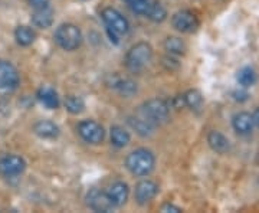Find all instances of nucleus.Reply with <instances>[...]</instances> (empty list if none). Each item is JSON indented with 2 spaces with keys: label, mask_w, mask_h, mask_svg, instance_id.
<instances>
[{
  "label": "nucleus",
  "mask_w": 259,
  "mask_h": 213,
  "mask_svg": "<svg viewBox=\"0 0 259 213\" xmlns=\"http://www.w3.org/2000/svg\"><path fill=\"white\" fill-rule=\"evenodd\" d=\"M125 166L131 175L137 177H146L154 170L156 157L147 148H137L127 156Z\"/></svg>",
  "instance_id": "nucleus-1"
},
{
  "label": "nucleus",
  "mask_w": 259,
  "mask_h": 213,
  "mask_svg": "<svg viewBox=\"0 0 259 213\" xmlns=\"http://www.w3.org/2000/svg\"><path fill=\"white\" fill-rule=\"evenodd\" d=\"M153 59V48L147 42H139L130 48L125 54V66L130 72L139 74Z\"/></svg>",
  "instance_id": "nucleus-2"
},
{
  "label": "nucleus",
  "mask_w": 259,
  "mask_h": 213,
  "mask_svg": "<svg viewBox=\"0 0 259 213\" xmlns=\"http://www.w3.org/2000/svg\"><path fill=\"white\" fill-rule=\"evenodd\" d=\"M101 18L107 26V32L111 37V42L118 44V36L121 35H127L130 30V23L127 19L121 15V12H118L114 8H105L101 12Z\"/></svg>",
  "instance_id": "nucleus-3"
},
{
  "label": "nucleus",
  "mask_w": 259,
  "mask_h": 213,
  "mask_svg": "<svg viewBox=\"0 0 259 213\" xmlns=\"http://www.w3.org/2000/svg\"><path fill=\"white\" fill-rule=\"evenodd\" d=\"M140 114L143 118H146L148 122H151L153 125H161L166 124L170 118V108L168 104L164 100L160 98H153L146 101L140 107Z\"/></svg>",
  "instance_id": "nucleus-4"
},
{
  "label": "nucleus",
  "mask_w": 259,
  "mask_h": 213,
  "mask_svg": "<svg viewBox=\"0 0 259 213\" xmlns=\"http://www.w3.org/2000/svg\"><path fill=\"white\" fill-rule=\"evenodd\" d=\"M54 39L64 51H75L82 44V33L74 23H62L56 28Z\"/></svg>",
  "instance_id": "nucleus-5"
},
{
  "label": "nucleus",
  "mask_w": 259,
  "mask_h": 213,
  "mask_svg": "<svg viewBox=\"0 0 259 213\" xmlns=\"http://www.w3.org/2000/svg\"><path fill=\"white\" fill-rule=\"evenodd\" d=\"M20 83L18 69L8 61L0 59V95H10Z\"/></svg>",
  "instance_id": "nucleus-6"
},
{
  "label": "nucleus",
  "mask_w": 259,
  "mask_h": 213,
  "mask_svg": "<svg viewBox=\"0 0 259 213\" xmlns=\"http://www.w3.org/2000/svg\"><path fill=\"white\" fill-rule=\"evenodd\" d=\"M78 134L81 136V139L93 146H98L101 144L104 139H105V130L100 122L94 120H82L78 127Z\"/></svg>",
  "instance_id": "nucleus-7"
},
{
  "label": "nucleus",
  "mask_w": 259,
  "mask_h": 213,
  "mask_svg": "<svg viewBox=\"0 0 259 213\" xmlns=\"http://www.w3.org/2000/svg\"><path fill=\"white\" fill-rule=\"evenodd\" d=\"M171 25L173 28L182 32V33H193L197 30L200 22L196 13L190 10H179L171 18Z\"/></svg>",
  "instance_id": "nucleus-8"
},
{
  "label": "nucleus",
  "mask_w": 259,
  "mask_h": 213,
  "mask_svg": "<svg viewBox=\"0 0 259 213\" xmlns=\"http://www.w3.org/2000/svg\"><path fill=\"white\" fill-rule=\"evenodd\" d=\"M26 168V161L20 156L8 154L0 158V175L3 177L20 176Z\"/></svg>",
  "instance_id": "nucleus-9"
},
{
  "label": "nucleus",
  "mask_w": 259,
  "mask_h": 213,
  "mask_svg": "<svg viewBox=\"0 0 259 213\" xmlns=\"http://www.w3.org/2000/svg\"><path fill=\"white\" fill-rule=\"evenodd\" d=\"M87 203L95 212H111L112 209L115 207L111 200H110L107 192H101L98 189H93V190L88 192Z\"/></svg>",
  "instance_id": "nucleus-10"
},
{
  "label": "nucleus",
  "mask_w": 259,
  "mask_h": 213,
  "mask_svg": "<svg viewBox=\"0 0 259 213\" xmlns=\"http://www.w3.org/2000/svg\"><path fill=\"white\" fill-rule=\"evenodd\" d=\"M158 193L157 183H154L153 180H141L136 186V192H134V199L136 202L141 206L150 203Z\"/></svg>",
  "instance_id": "nucleus-11"
},
{
  "label": "nucleus",
  "mask_w": 259,
  "mask_h": 213,
  "mask_svg": "<svg viewBox=\"0 0 259 213\" xmlns=\"http://www.w3.org/2000/svg\"><path fill=\"white\" fill-rule=\"evenodd\" d=\"M232 127L239 136H249L255 129V121L253 115L246 111L236 112L232 117Z\"/></svg>",
  "instance_id": "nucleus-12"
},
{
  "label": "nucleus",
  "mask_w": 259,
  "mask_h": 213,
  "mask_svg": "<svg viewBox=\"0 0 259 213\" xmlns=\"http://www.w3.org/2000/svg\"><path fill=\"white\" fill-rule=\"evenodd\" d=\"M107 195H108L110 200H111L115 207H120L122 204L127 203V200H128L130 187L124 182H115L107 190Z\"/></svg>",
  "instance_id": "nucleus-13"
},
{
  "label": "nucleus",
  "mask_w": 259,
  "mask_h": 213,
  "mask_svg": "<svg viewBox=\"0 0 259 213\" xmlns=\"http://www.w3.org/2000/svg\"><path fill=\"white\" fill-rule=\"evenodd\" d=\"M207 144L218 154H226L231 151V141L221 131L213 130L207 134Z\"/></svg>",
  "instance_id": "nucleus-14"
},
{
  "label": "nucleus",
  "mask_w": 259,
  "mask_h": 213,
  "mask_svg": "<svg viewBox=\"0 0 259 213\" xmlns=\"http://www.w3.org/2000/svg\"><path fill=\"white\" fill-rule=\"evenodd\" d=\"M33 131H35V134L39 136L40 139L45 140L56 139V137L59 136V133H61V131H59V127L56 125L55 122L48 120L37 121L36 124L33 125Z\"/></svg>",
  "instance_id": "nucleus-15"
},
{
  "label": "nucleus",
  "mask_w": 259,
  "mask_h": 213,
  "mask_svg": "<svg viewBox=\"0 0 259 213\" xmlns=\"http://www.w3.org/2000/svg\"><path fill=\"white\" fill-rule=\"evenodd\" d=\"M37 100L48 110H56L59 107V104H61L58 93L51 87H42L37 91Z\"/></svg>",
  "instance_id": "nucleus-16"
},
{
  "label": "nucleus",
  "mask_w": 259,
  "mask_h": 213,
  "mask_svg": "<svg viewBox=\"0 0 259 213\" xmlns=\"http://www.w3.org/2000/svg\"><path fill=\"white\" fill-rule=\"evenodd\" d=\"M111 87L117 91L118 94H121L122 97H133L134 94L137 93V83L134 81H131L128 78H121V76H112V82Z\"/></svg>",
  "instance_id": "nucleus-17"
},
{
  "label": "nucleus",
  "mask_w": 259,
  "mask_h": 213,
  "mask_svg": "<svg viewBox=\"0 0 259 213\" xmlns=\"http://www.w3.org/2000/svg\"><path fill=\"white\" fill-rule=\"evenodd\" d=\"M32 23L39 29L51 28L54 23V10L49 9V6L44 9H35L32 15Z\"/></svg>",
  "instance_id": "nucleus-18"
},
{
  "label": "nucleus",
  "mask_w": 259,
  "mask_h": 213,
  "mask_svg": "<svg viewBox=\"0 0 259 213\" xmlns=\"http://www.w3.org/2000/svg\"><path fill=\"white\" fill-rule=\"evenodd\" d=\"M127 121H128L130 127L136 131L139 136H141V137H150L154 133V130H156V125H153L151 122H148L141 115L140 117H128Z\"/></svg>",
  "instance_id": "nucleus-19"
},
{
  "label": "nucleus",
  "mask_w": 259,
  "mask_h": 213,
  "mask_svg": "<svg viewBox=\"0 0 259 213\" xmlns=\"http://www.w3.org/2000/svg\"><path fill=\"white\" fill-rule=\"evenodd\" d=\"M256 79H258L256 72L250 66H243V68H241L238 71V74H236V82L239 83V87H242V88H250V87H253L256 83Z\"/></svg>",
  "instance_id": "nucleus-20"
},
{
  "label": "nucleus",
  "mask_w": 259,
  "mask_h": 213,
  "mask_svg": "<svg viewBox=\"0 0 259 213\" xmlns=\"http://www.w3.org/2000/svg\"><path fill=\"white\" fill-rule=\"evenodd\" d=\"M164 49H166L168 55L180 56L185 55L186 51H187V47H186L183 39H180V37L177 36H168L164 40Z\"/></svg>",
  "instance_id": "nucleus-21"
},
{
  "label": "nucleus",
  "mask_w": 259,
  "mask_h": 213,
  "mask_svg": "<svg viewBox=\"0 0 259 213\" xmlns=\"http://www.w3.org/2000/svg\"><path fill=\"white\" fill-rule=\"evenodd\" d=\"M110 137H111L112 146L117 148H122L130 144V133L125 131L121 125H112L111 131H110Z\"/></svg>",
  "instance_id": "nucleus-22"
},
{
  "label": "nucleus",
  "mask_w": 259,
  "mask_h": 213,
  "mask_svg": "<svg viewBox=\"0 0 259 213\" xmlns=\"http://www.w3.org/2000/svg\"><path fill=\"white\" fill-rule=\"evenodd\" d=\"M15 39L20 47H30L36 39V33L29 26H19L15 30Z\"/></svg>",
  "instance_id": "nucleus-23"
},
{
  "label": "nucleus",
  "mask_w": 259,
  "mask_h": 213,
  "mask_svg": "<svg viewBox=\"0 0 259 213\" xmlns=\"http://www.w3.org/2000/svg\"><path fill=\"white\" fill-rule=\"evenodd\" d=\"M183 98H185V104L186 107H189L192 111L199 112L202 108H203V95L200 91H197V90H189L187 93L183 95Z\"/></svg>",
  "instance_id": "nucleus-24"
},
{
  "label": "nucleus",
  "mask_w": 259,
  "mask_h": 213,
  "mask_svg": "<svg viewBox=\"0 0 259 213\" xmlns=\"http://www.w3.org/2000/svg\"><path fill=\"white\" fill-rule=\"evenodd\" d=\"M64 104L66 111L71 112V114H75V115L81 114L85 110V102H83L81 97H76V95H68L65 98Z\"/></svg>",
  "instance_id": "nucleus-25"
},
{
  "label": "nucleus",
  "mask_w": 259,
  "mask_h": 213,
  "mask_svg": "<svg viewBox=\"0 0 259 213\" xmlns=\"http://www.w3.org/2000/svg\"><path fill=\"white\" fill-rule=\"evenodd\" d=\"M150 20H153V22H156V23H161V22H164L167 18V12L166 9L160 5V3H151V6H150V10H148L147 16Z\"/></svg>",
  "instance_id": "nucleus-26"
},
{
  "label": "nucleus",
  "mask_w": 259,
  "mask_h": 213,
  "mask_svg": "<svg viewBox=\"0 0 259 213\" xmlns=\"http://www.w3.org/2000/svg\"><path fill=\"white\" fill-rule=\"evenodd\" d=\"M128 5L131 10L136 15H140V16H147L150 6H151V3L148 0H137V2H131Z\"/></svg>",
  "instance_id": "nucleus-27"
},
{
  "label": "nucleus",
  "mask_w": 259,
  "mask_h": 213,
  "mask_svg": "<svg viewBox=\"0 0 259 213\" xmlns=\"http://www.w3.org/2000/svg\"><path fill=\"white\" fill-rule=\"evenodd\" d=\"M232 98H233L235 101L245 102L249 98V94L246 93V88H242L241 87V90H235V91L232 93Z\"/></svg>",
  "instance_id": "nucleus-28"
},
{
  "label": "nucleus",
  "mask_w": 259,
  "mask_h": 213,
  "mask_svg": "<svg viewBox=\"0 0 259 213\" xmlns=\"http://www.w3.org/2000/svg\"><path fill=\"white\" fill-rule=\"evenodd\" d=\"M51 0H28V3L33 8V9H44L49 6Z\"/></svg>",
  "instance_id": "nucleus-29"
},
{
  "label": "nucleus",
  "mask_w": 259,
  "mask_h": 213,
  "mask_svg": "<svg viewBox=\"0 0 259 213\" xmlns=\"http://www.w3.org/2000/svg\"><path fill=\"white\" fill-rule=\"evenodd\" d=\"M161 212L164 213H168V212H173V213H177V212H182V209L179 207V206H175V204L171 203H166L161 206V209H160Z\"/></svg>",
  "instance_id": "nucleus-30"
},
{
  "label": "nucleus",
  "mask_w": 259,
  "mask_h": 213,
  "mask_svg": "<svg viewBox=\"0 0 259 213\" xmlns=\"http://www.w3.org/2000/svg\"><path fill=\"white\" fill-rule=\"evenodd\" d=\"M253 115V121H255V125L259 129V107L255 110V112L252 114Z\"/></svg>",
  "instance_id": "nucleus-31"
},
{
  "label": "nucleus",
  "mask_w": 259,
  "mask_h": 213,
  "mask_svg": "<svg viewBox=\"0 0 259 213\" xmlns=\"http://www.w3.org/2000/svg\"><path fill=\"white\" fill-rule=\"evenodd\" d=\"M125 2H128V3H131V2H137V0H125Z\"/></svg>",
  "instance_id": "nucleus-32"
}]
</instances>
